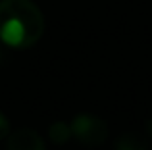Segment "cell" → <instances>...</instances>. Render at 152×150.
Listing matches in <instances>:
<instances>
[{
    "mask_svg": "<svg viewBox=\"0 0 152 150\" xmlns=\"http://www.w3.org/2000/svg\"><path fill=\"white\" fill-rule=\"evenodd\" d=\"M146 131H148V135L152 137V119H148V121H146Z\"/></svg>",
    "mask_w": 152,
    "mask_h": 150,
    "instance_id": "52a82bcc",
    "label": "cell"
},
{
    "mask_svg": "<svg viewBox=\"0 0 152 150\" xmlns=\"http://www.w3.org/2000/svg\"><path fill=\"white\" fill-rule=\"evenodd\" d=\"M71 135L85 146H100L108 139V123L94 114H77L71 121Z\"/></svg>",
    "mask_w": 152,
    "mask_h": 150,
    "instance_id": "7a4b0ae2",
    "label": "cell"
},
{
    "mask_svg": "<svg viewBox=\"0 0 152 150\" xmlns=\"http://www.w3.org/2000/svg\"><path fill=\"white\" fill-rule=\"evenodd\" d=\"M45 33V17L31 0H0V41L29 48Z\"/></svg>",
    "mask_w": 152,
    "mask_h": 150,
    "instance_id": "6da1fadb",
    "label": "cell"
},
{
    "mask_svg": "<svg viewBox=\"0 0 152 150\" xmlns=\"http://www.w3.org/2000/svg\"><path fill=\"white\" fill-rule=\"evenodd\" d=\"M48 135L54 144H66L71 139V125L64 123V121H56V123L50 125Z\"/></svg>",
    "mask_w": 152,
    "mask_h": 150,
    "instance_id": "5b68a950",
    "label": "cell"
},
{
    "mask_svg": "<svg viewBox=\"0 0 152 150\" xmlns=\"http://www.w3.org/2000/svg\"><path fill=\"white\" fill-rule=\"evenodd\" d=\"M115 150H146V143L137 133H123L115 141Z\"/></svg>",
    "mask_w": 152,
    "mask_h": 150,
    "instance_id": "277c9868",
    "label": "cell"
},
{
    "mask_svg": "<svg viewBox=\"0 0 152 150\" xmlns=\"http://www.w3.org/2000/svg\"><path fill=\"white\" fill-rule=\"evenodd\" d=\"M8 150H45V143L33 129H18L8 135Z\"/></svg>",
    "mask_w": 152,
    "mask_h": 150,
    "instance_id": "3957f363",
    "label": "cell"
},
{
    "mask_svg": "<svg viewBox=\"0 0 152 150\" xmlns=\"http://www.w3.org/2000/svg\"><path fill=\"white\" fill-rule=\"evenodd\" d=\"M8 135H10V121L0 112V139H4V137H8Z\"/></svg>",
    "mask_w": 152,
    "mask_h": 150,
    "instance_id": "8992f818",
    "label": "cell"
}]
</instances>
